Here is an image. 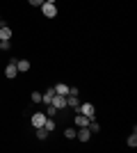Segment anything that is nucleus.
Instances as JSON below:
<instances>
[{
    "label": "nucleus",
    "mask_w": 137,
    "mask_h": 153,
    "mask_svg": "<svg viewBox=\"0 0 137 153\" xmlns=\"http://www.w3.org/2000/svg\"><path fill=\"white\" fill-rule=\"evenodd\" d=\"M0 51H2V41H0Z\"/></svg>",
    "instance_id": "22"
},
{
    "label": "nucleus",
    "mask_w": 137,
    "mask_h": 153,
    "mask_svg": "<svg viewBox=\"0 0 137 153\" xmlns=\"http://www.w3.org/2000/svg\"><path fill=\"white\" fill-rule=\"evenodd\" d=\"M53 96H55V87H53V89H46L44 94H41V101H44L46 105H48V103L53 101Z\"/></svg>",
    "instance_id": "11"
},
{
    "label": "nucleus",
    "mask_w": 137,
    "mask_h": 153,
    "mask_svg": "<svg viewBox=\"0 0 137 153\" xmlns=\"http://www.w3.org/2000/svg\"><path fill=\"white\" fill-rule=\"evenodd\" d=\"M30 98H32V103H41V91H32Z\"/></svg>",
    "instance_id": "19"
},
{
    "label": "nucleus",
    "mask_w": 137,
    "mask_h": 153,
    "mask_svg": "<svg viewBox=\"0 0 137 153\" xmlns=\"http://www.w3.org/2000/svg\"><path fill=\"white\" fill-rule=\"evenodd\" d=\"M89 121H91L89 117H85V114H82V112H76V126H78V128L87 126V123H89Z\"/></svg>",
    "instance_id": "8"
},
{
    "label": "nucleus",
    "mask_w": 137,
    "mask_h": 153,
    "mask_svg": "<svg viewBox=\"0 0 137 153\" xmlns=\"http://www.w3.org/2000/svg\"><path fill=\"white\" fill-rule=\"evenodd\" d=\"M44 128L48 130V133H50V130H55V128H57V126H55V119H53V117H48V119H46V123H44Z\"/></svg>",
    "instance_id": "16"
},
{
    "label": "nucleus",
    "mask_w": 137,
    "mask_h": 153,
    "mask_svg": "<svg viewBox=\"0 0 137 153\" xmlns=\"http://www.w3.org/2000/svg\"><path fill=\"white\" fill-rule=\"evenodd\" d=\"M55 94H59V96H66V94H69V85H64V82L55 85Z\"/></svg>",
    "instance_id": "12"
},
{
    "label": "nucleus",
    "mask_w": 137,
    "mask_h": 153,
    "mask_svg": "<svg viewBox=\"0 0 137 153\" xmlns=\"http://www.w3.org/2000/svg\"><path fill=\"white\" fill-rule=\"evenodd\" d=\"M126 144H128L130 149L137 146V130H133V133H130V137H128V142H126Z\"/></svg>",
    "instance_id": "15"
},
{
    "label": "nucleus",
    "mask_w": 137,
    "mask_h": 153,
    "mask_svg": "<svg viewBox=\"0 0 137 153\" xmlns=\"http://www.w3.org/2000/svg\"><path fill=\"white\" fill-rule=\"evenodd\" d=\"M44 112H46V117H53V119H55V114H57L59 110L55 108V105H50V103H48V105H46V110H44Z\"/></svg>",
    "instance_id": "13"
},
{
    "label": "nucleus",
    "mask_w": 137,
    "mask_h": 153,
    "mask_svg": "<svg viewBox=\"0 0 137 153\" xmlns=\"http://www.w3.org/2000/svg\"><path fill=\"white\" fill-rule=\"evenodd\" d=\"M16 69H19V73H25V71H30V62H27V59H19V62H16Z\"/></svg>",
    "instance_id": "10"
},
{
    "label": "nucleus",
    "mask_w": 137,
    "mask_h": 153,
    "mask_svg": "<svg viewBox=\"0 0 137 153\" xmlns=\"http://www.w3.org/2000/svg\"><path fill=\"white\" fill-rule=\"evenodd\" d=\"M9 39H12V27L0 25V41H9Z\"/></svg>",
    "instance_id": "7"
},
{
    "label": "nucleus",
    "mask_w": 137,
    "mask_h": 153,
    "mask_svg": "<svg viewBox=\"0 0 137 153\" xmlns=\"http://www.w3.org/2000/svg\"><path fill=\"white\" fill-rule=\"evenodd\" d=\"M5 76L9 78V80L19 76V69H16V62H9V64H7V69H5Z\"/></svg>",
    "instance_id": "6"
},
{
    "label": "nucleus",
    "mask_w": 137,
    "mask_h": 153,
    "mask_svg": "<svg viewBox=\"0 0 137 153\" xmlns=\"http://www.w3.org/2000/svg\"><path fill=\"white\" fill-rule=\"evenodd\" d=\"M87 128H89V133H91V135H94V133H98V130H101V126H98V121H96V119H91V121L87 123Z\"/></svg>",
    "instance_id": "14"
},
{
    "label": "nucleus",
    "mask_w": 137,
    "mask_h": 153,
    "mask_svg": "<svg viewBox=\"0 0 137 153\" xmlns=\"http://www.w3.org/2000/svg\"><path fill=\"white\" fill-rule=\"evenodd\" d=\"M37 137H39V140H46V137H48V130H46L44 126H41V128H37Z\"/></svg>",
    "instance_id": "18"
},
{
    "label": "nucleus",
    "mask_w": 137,
    "mask_h": 153,
    "mask_svg": "<svg viewBox=\"0 0 137 153\" xmlns=\"http://www.w3.org/2000/svg\"><path fill=\"white\" fill-rule=\"evenodd\" d=\"M0 25H2V16H0Z\"/></svg>",
    "instance_id": "21"
},
{
    "label": "nucleus",
    "mask_w": 137,
    "mask_h": 153,
    "mask_svg": "<svg viewBox=\"0 0 137 153\" xmlns=\"http://www.w3.org/2000/svg\"><path fill=\"white\" fill-rule=\"evenodd\" d=\"M76 137H78L80 142H89V137H91V133H89V128H87V126L78 128V130H76Z\"/></svg>",
    "instance_id": "5"
},
{
    "label": "nucleus",
    "mask_w": 137,
    "mask_h": 153,
    "mask_svg": "<svg viewBox=\"0 0 137 153\" xmlns=\"http://www.w3.org/2000/svg\"><path fill=\"white\" fill-rule=\"evenodd\" d=\"M50 105H55L57 110H64V108H66V96L55 94V96H53V101H50Z\"/></svg>",
    "instance_id": "4"
},
{
    "label": "nucleus",
    "mask_w": 137,
    "mask_h": 153,
    "mask_svg": "<svg viewBox=\"0 0 137 153\" xmlns=\"http://www.w3.org/2000/svg\"><path fill=\"white\" fill-rule=\"evenodd\" d=\"M41 14H44L46 19H55V16H57V7H55V2H44V5H41Z\"/></svg>",
    "instance_id": "1"
},
{
    "label": "nucleus",
    "mask_w": 137,
    "mask_h": 153,
    "mask_svg": "<svg viewBox=\"0 0 137 153\" xmlns=\"http://www.w3.org/2000/svg\"><path fill=\"white\" fill-rule=\"evenodd\" d=\"M27 2H30V5H32V7H41V5H44V2H46V0H27Z\"/></svg>",
    "instance_id": "20"
},
{
    "label": "nucleus",
    "mask_w": 137,
    "mask_h": 153,
    "mask_svg": "<svg viewBox=\"0 0 137 153\" xmlns=\"http://www.w3.org/2000/svg\"><path fill=\"white\" fill-rule=\"evenodd\" d=\"M46 2H55V0H46Z\"/></svg>",
    "instance_id": "23"
},
{
    "label": "nucleus",
    "mask_w": 137,
    "mask_h": 153,
    "mask_svg": "<svg viewBox=\"0 0 137 153\" xmlns=\"http://www.w3.org/2000/svg\"><path fill=\"white\" fill-rule=\"evenodd\" d=\"M78 112H82V114L89 117V119H96V108H94L91 103H82V105H78Z\"/></svg>",
    "instance_id": "3"
},
{
    "label": "nucleus",
    "mask_w": 137,
    "mask_h": 153,
    "mask_svg": "<svg viewBox=\"0 0 137 153\" xmlns=\"http://www.w3.org/2000/svg\"><path fill=\"white\" fill-rule=\"evenodd\" d=\"M66 108H76L78 110V96L76 94H66Z\"/></svg>",
    "instance_id": "9"
},
{
    "label": "nucleus",
    "mask_w": 137,
    "mask_h": 153,
    "mask_svg": "<svg viewBox=\"0 0 137 153\" xmlns=\"http://www.w3.org/2000/svg\"><path fill=\"white\" fill-rule=\"evenodd\" d=\"M64 137H66V140H76V128H66Z\"/></svg>",
    "instance_id": "17"
},
{
    "label": "nucleus",
    "mask_w": 137,
    "mask_h": 153,
    "mask_svg": "<svg viewBox=\"0 0 137 153\" xmlns=\"http://www.w3.org/2000/svg\"><path fill=\"white\" fill-rule=\"evenodd\" d=\"M46 119H48L46 112H34V114L30 117V123H32V128H41L46 123Z\"/></svg>",
    "instance_id": "2"
}]
</instances>
